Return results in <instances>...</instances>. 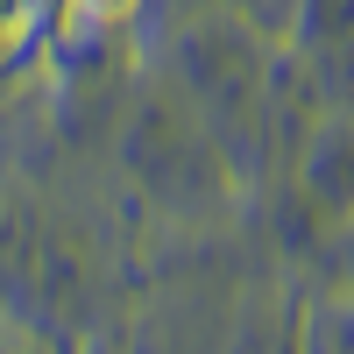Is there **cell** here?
<instances>
[{"mask_svg": "<svg viewBox=\"0 0 354 354\" xmlns=\"http://www.w3.org/2000/svg\"><path fill=\"white\" fill-rule=\"evenodd\" d=\"M78 15L85 21H121V15H135V0H78Z\"/></svg>", "mask_w": 354, "mask_h": 354, "instance_id": "cell-1", "label": "cell"}]
</instances>
